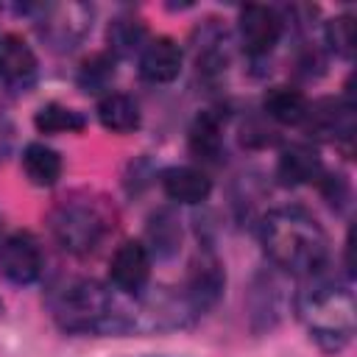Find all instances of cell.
<instances>
[{
  "label": "cell",
  "mask_w": 357,
  "mask_h": 357,
  "mask_svg": "<svg viewBox=\"0 0 357 357\" xmlns=\"http://www.w3.org/2000/svg\"><path fill=\"white\" fill-rule=\"evenodd\" d=\"M259 243L265 257L290 276L310 279L324 273L329 262V237L324 226L301 206L271 209L259 220Z\"/></svg>",
  "instance_id": "1"
},
{
  "label": "cell",
  "mask_w": 357,
  "mask_h": 357,
  "mask_svg": "<svg viewBox=\"0 0 357 357\" xmlns=\"http://www.w3.org/2000/svg\"><path fill=\"white\" fill-rule=\"evenodd\" d=\"M47 310L67 335H123L134 329V318L117 307L109 287L84 276L53 282L47 290Z\"/></svg>",
  "instance_id": "2"
},
{
  "label": "cell",
  "mask_w": 357,
  "mask_h": 357,
  "mask_svg": "<svg viewBox=\"0 0 357 357\" xmlns=\"http://www.w3.org/2000/svg\"><path fill=\"white\" fill-rule=\"evenodd\" d=\"M296 315L324 351H340L351 343L357 304L349 284L315 273L296 293Z\"/></svg>",
  "instance_id": "3"
},
{
  "label": "cell",
  "mask_w": 357,
  "mask_h": 357,
  "mask_svg": "<svg viewBox=\"0 0 357 357\" xmlns=\"http://www.w3.org/2000/svg\"><path fill=\"white\" fill-rule=\"evenodd\" d=\"M114 209L106 198L75 192L64 201H59L47 215L50 237L75 257L92 254L114 229Z\"/></svg>",
  "instance_id": "4"
},
{
  "label": "cell",
  "mask_w": 357,
  "mask_h": 357,
  "mask_svg": "<svg viewBox=\"0 0 357 357\" xmlns=\"http://www.w3.org/2000/svg\"><path fill=\"white\" fill-rule=\"evenodd\" d=\"M92 28V6L84 3H61V6H42L39 31L56 50H73L84 42Z\"/></svg>",
  "instance_id": "5"
},
{
  "label": "cell",
  "mask_w": 357,
  "mask_h": 357,
  "mask_svg": "<svg viewBox=\"0 0 357 357\" xmlns=\"http://www.w3.org/2000/svg\"><path fill=\"white\" fill-rule=\"evenodd\" d=\"M223 287H226L223 262L212 251H201L187 271V282L181 293L190 315H204L206 310H212L223 296Z\"/></svg>",
  "instance_id": "6"
},
{
  "label": "cell",
  "mask_w": 357,
  "mask_h": 357,
  "mask_svg": "<svg viewBox=\"0 0 357 357\" xmlns=\"http://www.w3.org/2000/svg\"><path fill=\"white\" fill-rule=\"evenodd\" d=\"M237 33L251 59H265L284 33V17L271 6H245L237 17Z\"/></svg>",
  "instance_id": "7"
},
{
  "label": "cell",
  "mask_w": 357,
  "mask_h": 357,
  "mask_svg": "<svg viewBox=\"0 0 357 357\" xmlns=\"http://www.w3.org/2000/svg\"><path fill=\"white\" fill-rule=\"evenodd\" d=\"M151 251L142 240H123L109 259V282L126 296H139L151 282Z\"/></svg>",
  "instance_id": "8"
},
{
  "label": "cell",
  "mask_w": 357,
  "mask_h": 357,
  "mask_svg": "<svg viewBox=\"0 0 357 357\" xmlns=\"http://www.w3.org/2000/svg\"><path fill=\"white\" fill-rule=\"evenodd\" d=\"M0 271L14 284H33L45 271V254L31 231H14L0 240Z\"/></svg>",
  "instance_id": "9"
},
{
  "label": "cell",
  "mask_w": 357,
  "mask_h": 357,
  "mask_svg": "<svg viewBox=\"0 0 357 357\" xmlns=\"http://www.w3.org/2000/svg\"><path fill=\"white\" fill-rule=\"evenodd\" d=\"M301 126L315 139L351 142V137H354V106L343 103V100H335V98L315 100V103H310L307 117H304Z\"/></svg>",
  "instance_id": "10"
},
{
  "label": "cell",
  "mask_w": 357,
  "mask_h": 357,
  "mask_svg": "<svg viewBox=\"0 0 357 357\" xmlns=\"http://www.w3.org/2000/svg\"><path fill=\"white\" fill-rule=\"evenodd\" d=\"M36 73L39 61L33 47L20 33H0V81L14 92H25L33 86Z\"/></svg>",
  "instance_id": "11"
},
{
  "label": "cell",
  "mask_w": 357,
  "mask_h": 357,
  "mask_svg": "<svg viewBox=\"0 0 357 357\" xmlns=\"http://www.w3.org/2000/svg\"><path fill=\"white\" fill-rule=\"evenodd\" d=\"M181 73V47L170 36L148 39L139 50V75L148 84H170Z\"/></svg>",
  "instance_id": "12"
},
{
  "label": "cell",
  "mask_w": 357,
  "mask_h": 357,
  "mask_svg": "<svg viewBox=\"0 0 357 357\" xmlns=\"http://www.w3.org/2000/svg\"><path fill=\"white\" fill-rule=\"evenodd\" d=\"M321 173H324V162H321L318 151L307 142H293V145L282 148V153L276 159V178L287 187L312 184L321 178Z\"/></svg>",
  "instance_id": "13"
},
{
  "label": "cell",
  "mask_w": 357,
  "mask_h": 357,
  "mask_svg": "<svg viewBox=\"0 0 357 357\" xmlns=\"http://www.w3.org/2000/svg\"><path fill=\"white\" fill-rule=\"evenodd\" d=\"M159 184L165 195L176 204H204L212 192V181L204 170L190 167V165H173L159 173Z\"/></svg>",
  "instance_id": "14"
},
{
  "label": "cell",
  "mask_w": 357,
  "mask_h": 357,
  "mask_svg": "<svg viewBox=\"0 0 357 357\" xmlns=\"http://www.w3.org/2000/svg\"><path fill=\"white\" fill-rule=\"evenodd\" d=\"M307 109H310L307 95L290 84H276L262 98V112L279 126H301Z\"/></svg>",
  "instance_id": "15"
},
{
  "label": "cell",
  "mask_w": 357,
  "mask_h": 357,
  "mask_svg": "<svg viewBox=\"0 0 357 357\" xmlns=\"http://www.w3.org/2000/svg\"><path fill=\"white\" fill-rule=\"evenodd\" d=\"M98 120L112 134H131L139 128V106L131 95L109 89L98 98Z\"/></svg>",
  "instance_id": "16"
},
{
  "label": "cell",
  "mask_w": 357,
  "mask_h": 357,
  "mask_svg": "<svg viewBox=\"0 0 357 357\" xmlns=\"http://www.w3.org/2000/svg\"><path fill=\"white\" fill-rule=\"evenodd\" d=\"M22 170L33 187H53L61 178V153L45 142H28L22 151Z\"/></svg>",
  "instance_id": "17"
},
{
  "label": "cell",
  "mask_w": 357,
  "mask_h": 357,
  "mask_svg": "<svg viewBox=\"0 0 357 357\" xmlns=\"http://www.w3.org/2000/svg\"><path fill=\"white\" fill-rule=\"evenodd\" d=\"M178 243H181V220L176 218L173 209H156L151 218H148V251L151 257H173L178 251Z\"/></svg>",
  "instance_id": "18"
},
{
  "label": "cell",
  "mask_w": 357,
  "mask_h": 357,
  "mask_svg": "<svg viewBox=\"0 0 357 357\" xmlns=\"http://www.w3.org/2000/svg\"><path fill=\"white\" fill-rule=\"evenodd\" d=\"M190 151L201 162H218L223 153V126L220 117L212 112L198 114V120L190 128Z\"/></svg>",
  "instance_id": "19"
},
{
  "label": "cell",
  "mask_w": 357,
  "mask_h": 357,
  "mask_svg": "<svg viewBox=\"0 0 357 357\" xmlns=\"http://www.w3.org/2000/svg\"><path fill=\"white\" fill-rule=\"evenodd\" d=\"M148 42V28L139 17L134 14H120L109 22V53L117 56H134L145 47Z\"/></svg>",
  "instance_id": "20"
},
{
  "label": "cell",
  "mask_w": 357,
  "mask_h": 357,
  "mask_svg": "<svg viewBox=\"0 0 357 357\" xmlns=\"http://www.w3.org/2000/svg\"><path fill=\"white\" fill-rule=\"evenodd\" d=\"M33 126L39 134H78L86 128V117L64 103H45L33 114Z\"/></svg>",
  "instance_id": "21"
},
{
  "label": "cell",
  "mask_w": 357,
  "mask_h": 357,
  "mask_svg": "<svg viewBox=\"0 0 357 357\" xmlns=\"http://www.w3.org/2000/svg\"><path fill=\"white\" fill-rule=\"evenodd\" d=\"M114 81V56L112 53H95L81 61L78 67V86L92 95H106L109 84Z\"/></svg>",
  "instance_id": "22"
},
{
  "label": "cell",
  "mask_w": 357,
  "mask_h": 357,
  "mask_svg": "<svg viewBox=\"0 0 357 357\" xmlns=\"http://www.w3.org/2000/svg\"><path fill=\"white\" fill-rule=\"evenodd\" d=\"M354 17L351 14H337L335 20H329L324 25V45L340 56V59H351L354 56Z\"/></svg>",
  "instance_id": "23"
},
{
  "label": "cell",
  "mask_w": 357,
  "mask_h": 357,
  "mask_svg": "<svg viewBox=\"0 0 357 357\" xmlns=\"http://www.w3.org/2000/svg\"><path fill=\"white\" fill-rule=\"evenodd\" d=\"M318 184H321V195L335 209H343V204L349 201V181H346V176H340V173H321Z\"/></svg>",
  "instance_id": "24"
},
{
  "label": "cell",
  "mask_w": 357,
  "mask_h": 357,
  "mask_svg": "<svg viewBox=\"0 0 357 357\" xmlns=\"http://www.w3.org/2000/svg\"><path fill=\"white\" fill-rule=\"evenodd\" d=\"M14 134V128H11V123H8V117L6 114H0V162L8 156V151H11V137Z\"/></svg>",
  "instance_id": "25"
},
{
  "label": "cell",
  "mask_w": 357,
  "mask_h": 357,
  "mask_svg": "<svg viewBox=\"0 0 357 357\" xmlns=\"http://www.w3.org/2000/svg\"><path fill=\"white\" fill-rule=\"evenodd\" d=\"M0 231H3V218H0Z\"/></svg>",
  "instance_id": "26"
},
{
  "label": "cell",
  "mask_w": 357,
  "mask_h": 357,
  "mask_svg": "<svg viewBox=\"0 0 357 357\" xmlns=\"http://www.w3.org/2000/svg\"><path fill=\"white\" fill-rule=\"evenodd\" d=\"M0 312H3V304H0Z\"/></svg>",
  "instance_id": "27"
}]
</instances>
